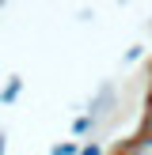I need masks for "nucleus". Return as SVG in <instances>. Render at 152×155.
I'll return each mask as SVG.
<instances>
[{
  "label": "nucleus",
  "mask_w": 152,
  "mask_h": 155,
  "mask_svg": "<svg viewBox=\"0 0 152 155\" xmlns=\"http://www.w3.org/2000/svg\"><path fill=\"white\" fill-rule=\"evenodd\" d=\"M80 155H103V144H99V140H84Z\"/></svg>",
  "instance_id": "obj_8"
},
{
  "label": "nucleus",
  "mask_w": 152,
  "mask_h": 155,
  "mask_svg": "<svg viewBox=\"0 0 152 155\" xmlns=\"http://www.w3.org/2000/svg\"><path fill=\"white\" fill-rule=\"evenodd\" d=\"M141 133H152V91L144 95V106H141Z\"/></svg>",
  "instance_id": "obj_6"
},
{
  "label": "nucleus",
  "mask_w": 152,
  "mask_h": 155,
  "mask_svg": "<svg viewBox=\"0 0 152 155\" xmlns=\"http://www.w3.org/2000/svg\"><path fill=\"white\" fill-rule=\"evenodd\" d=\"M19 95H23V76H8L4 91H0V106H15Z\"/></svg>",
  "instance_id": "obj_3"
},
{
  "label": "nucleus",
  "mask_w": 152,
  "mask_h": 155,
  "mask_svg": "<svg viewBox=\"0 0 152 155\" xmlns=\"http://www.w3.org/2000/svg\"><path fill=\"white\" fill-rule=\"evenodd\" d=\"M148 80H152V76H148ZM148 91H152V83H148Z\"/></svg>",
  "instance_id": "obj_11"
},
{
  "label": "nucleus",
  "mask_w": 152,
  "mask_h": 155,
  "mask_svg": "<svg viewBox=\"0 0 152 155\" xmlns=\"http://www.w3.org/2000/svg\"><path fill=\"white\" fill-rule=\"evenodd\" d=\"M148 30H152V19H148Z\"/></svg>",
  "instance_id": "obj_12"
},
{
  "label": "nucleus",
  "mask_w": 152,
  "mask_h": 155,
  "mask_svg": "<svg viewBox=\"0 0 152 155\" xmlns=\"http://www.w3.org/2000/svg\"><path fill=\"white\" fill-rule=\"evenodd\" d=\"M80 148H84V140H61L50 148V155H80Z\"/></svg>",
  "instance_id": "obj_5"
},
{
  "label": "nucleus",
  "mask_w": 152,
  "mask_h": 155,
  "mask_svg": "<svg viewBox=\"0 0 152 155\" xmlns=\"http://www.w3.org/2000/svg\"><path fill=\"white\" fill-rule=\"evenodd\" d=\"M114 155H152V133H137L133 140L118 144V148H114Z\"/></svg>",
  "instance_id": "obj_2"
},
{
  "label": "nucleus",
  "mask_w": 152,
  "mask_h": 155,
  "mask_svg": "<svg viewBox=\"0 0 152 155\" xmlns=\"http://www.w3.org/2000/svg\"><path fill=\"white\" fill-rule=\"evenodd\" d=\"M0 15H4V4H0Z\"/></svg>",
  "instance_id": "obj_10"
},
{
  "label": "nucleus",
  "mask_w": 152,
  "mask_h": 155,
  "mask_svg": "<svg viewBox=\"0 0 152 155\" xmlns=\"http://www.w3.org/2000/svg\"><path fill=\"white\" fill-rule=\"evenodd\" d=\"M114 106H118V91H114V83H103V87H99V95L91 98L88 114L95 117V125H99V121H106V117L114 114Z\"/></svg>",
  "instance_id": "obj_1"
},
{
  "label": "nucleus",
  "mask_w": 152,
  "mask_h": 155,
  "mask_svg": "<svg viewBox=\"0 0 152 155\" xmlns=\"http://www.w3.org/2000/svg\"><path fill=\"white\" fill-rule=\"evenodd\" d=\"M141 57H144V45L137 42V45H129V49H126V57H122V61H126V64H137Z\"/></svg>",
  "instance_id": "obj_7"
},
{
  "label": "nucleus",
  "mask_w": 152,
  "mask_h": 155,
  "mask_svg": "<svg viewBox=\"0 0 152 155\" xmlns=\"http://www.w3.org/2000/svg\"><path fill=\"white\" fill-rule=\"evenodd\" d=\"M0 155H8V133L0 129Z\"/></svg>",
  "instance_id": "obj_9"
},
{
  "label": "nucleus",
  "mask_w": 152,
  "mask_h": 155,
  "mask_svg": "<svg viewBox=\"0 0 152 155\" xmlns=\"http://www.w3.org/2000/svg\"><path fill=\"white\" fill-rule=\"evenodd\" d=\"M95 117H91V114H80V117H76L72 121V136H76V140H84V136H91V133H95Z\"/></svg>",
  "instance_id": "obj_4"
}]
</instances>
